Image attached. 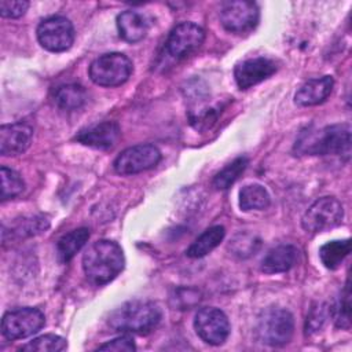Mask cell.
I'll use <instances>...</instances> for the list:
<instances>
[{"label": "cell", "instance_id": "ac0fdd59", "mask_svg": "<svg viewBox=\"0 0 352 352\" xmlns=\"http://www.w3.org/2000/svg\"><path fill=\"white\" fill-rule=\"evenodd\" d=\"M118 34L126 43H138L143 40L148 30V22L143 14L126 10L117 16Z\"/></svg>", "mask_w": 352, "mask_h": 352}, {"label": "cell", "instance_id": "9c48e42d", "mask_svg": "<svg viewBox=\"0 0 352 352\" xmlns=\"http://www.w3.org/2000/svg\"><path fill=\"white\" fill-rule=\"evenodd\" d=\"M258 7L253 1H224L220 7V22L231 33H246L258 23Z\"/></svg>", "mask_w": 352, "mask_h": 352}, {"label": "cell", "instance_id": "cb8c5ba5", "mask_svg": "<svg viewBox=\"0 0 352 352\" xmlns=\"http://www.w3.org/2000/svg\"><path fill=\"white\" fill-rule=\"evenodd\" d=\"M249 161L246 157H238L232 162H230L227 166H224L216 176L213 177V187L216 190H227L230 188L238 179L239 176L245 172Z\"/></svg>", "mask_w": 352, "mask_h": 352}, {"label": "cell", "instance_id": "30bf717a", "mask_svg": "<svg viewBox=\"0 0 352 352\" xmlns=\"http://www.w3.org/2000/svg\"><path fill=\"white\" fill-rule=\"evenodd\" d=\"M161 161V151L154 144H136L125 148L114 160V170L118 175H135L154 168Z\"/></svg>", "mask_w": 352, "mask_h": 352}, {"label": "cell", "instance_id": "4316f807", "mask_svg": "<svg viewBox=\"0 0 352 352\" xmlns=\"http://www.w3.org/2000/svg\"><path fill=\"white\" fill-rule=\"evenodd\" d=\"M1 201L18 197L25 190V183L18 172L7 166H1Z\"/></svg>", "mask_w": 352, "mask_h": 352}, {"label": "cell", "instance_id": "2e32d148", "mask_svg": "<svg viewBox=\"0 0 352 352\" xmlns=\"http://www.w3.org/2000/svg\"><path fill=\"white\" fill-rule=\"evenodd\" d=\"M334 80L331 76H323L305 81L296 92L294 102L298 106H316L323 103L333 91Z\"/></svg>", "mask_w": 352, "mask_h": 352}, {"label": "cell", "instance_id": "6da1fadb", "mask_svg": "<svg viewBox=\"0 0 352 352\" xmlns=\"http://www.w3.org/2000/svg\"><path fill=\"white\" fill-rule=\"evenodd\" d=\"M298 155H341L351 154V125L348 122L327 125L320 129L307 128L294 143Z\"/></svg>", "mask_w": 352, "mask_h": 352}, {"label": "cell", "instance_id": "d4e9b609", "mask_svg": "<svg viewBox=\"0 0 352 352\" xmlns=\"http://www.w3.org/2000/svg\"><path fill=\"white\" fill-rule=\"evenodd\" d=\"M330 315L334 320V324L338 329L348 330L351 327V293L349 282L346 280L344 289L341 290L338 298L330 308Z\"/></svg>", "mask_w": 352, "mask_h": 352}, {"label": "cell", "instance_id": "8992f818", "mask_svg": "<svg viewBox=\"0 0 352 352\" xmlns=\"http://www.w3.org/2000/svg\"><path fill=\"white\" fill-rule=\"evenodd\" d=\"M342 219V204L334 197H322L305 210L301 224L305 231L316 234L340 226Z\"/></svg>", "mask_w": 352, "mask_h": 352}, {"label": "cell", "instance_id": "4dcf8cb0", "mask_svg": "<svg viewBox=\"0 0 352 352\" xmlns=\"http://www.w3.org/2000/svg\"><path fill=\"white\" fill-rule=\"evenodd\" d=\"M98 351H125V352H133L136 351V345L132 340V337H129L128 334H122L114 340L107 341L106 344H102L100 346H98Z\"/></svg>", "mask_w": 352, "mask_h": 352}, {"label": "cell", "instance_id": "7c38bea8", "mask_svg": "<svg viewBox=\"0 0 352 352\" xmlns=\"http://www.w3.org/2000/svg\"><path fill=\"white\" fill-rule=\"evenodd\" d=\"M204 40L205 32L201 26L192 22H182L170 30L165 50L172 58L182 59L197 51Z\"/></svg>", "mask_w": 352, "mask_h": 352}, {"label": "cell", "instance_id": "f546056e", "mask_svg": "<svg viewBox=\"0 0 352 352\" xmlns=\"http://www.w3.org/2000/svg\"><path fill=\"white\" fill-rule=\"evenodd\" d=\"M29 8V1L26 0H1L0 14L4 18H21Z\"/></svg>", "mask_w": 352, "mask_h": 352}, {"label": "cell", "instance_id": "277c9868", "mask_svg": "<svg viewBox=\"0 0 352 352\" xmlns=\"http://www.w3.org/2000/svg\"><path fill=\"white\" fill-rule=\"evenodd\" d=\"M294 333L293 315L279 307L264 309L257 318L256 336L257 340L270 346L286 345Z\"/></svg>", "mask_w": 352, "mask_h": 352}, {"label": "cell", "instance_id": "5b68a950", "mask_svg": "<svg viewBox=\"0 0 352 352\" xmlns=\"http://www.w3.org/2000/svg\"><path fill=\"white\" fill-rule=\"evenodd\" d=\"M132 72V60L121 52L103 54L92 60L88 69L92 82L100 87H118L131 77Z\"/></svg>", "mask_w": 352, "mask_h": 352}, {"label": "cell", "instance_id": "83f0119b", "mask_svg": "<svg viewBox=\"0 0 352 352\" xmlns=\"http://www.w3.org/2000/svg\"><path fill=\"white\" fill-rule=\"evenodd\" d=\"M260 248V239L250 234H238L232 239L230 249L234 252V254L239 257H249L257 252Z\"/></svg>", "mask_w": 352, "mask_h": 352}, {"label": "cell", "instance_id": "ffe728a7", "mask_svg": "<svg viewBox=\"0 0 352 352\" xmlns=\"http://www.w3.org/2000/svg\"><path fill=\"white\" fill-rule=\"evenodd\" d=\"M226 230L223 226H213L205 230L186 250V254L191 258H201L210 253L224 239Z\"/></svg>", "mask_w": 352, "mask_h": 352}, {"label": "cell", "instance_id": "44dd1931", "mask_svg": "<svg viewBox=\"0 0 352 352\" xmlns=\"http://www.w3.org/2000/svg\"><path fill=\"white\" fill-rule=\"evenodd\" d=\"M87 100V91L80 84H65L55 89L54 102L60 110L73 111L80 109Z\"/></svg>", "mask_w": 352, "mask_h": 352}, {"label": "cell", "instance_id": "52a82bcc", "mask_svg": "<svg viewBox=\"0 0 352 352\" xmlns=\"http://www.w3.org/2000/svg\"><path fill=\"white\" fill-rule=\"evenodd\" d=\"M45 324L44 314L32 307L15 308L3 315L1 319V333L10 340H22L36 334Z\"/></svg>", "mask_w": 352, "mask_h": 352}, {"label": "cell", "instance_id": "8fae6325", "mask_svg": "<svg viewBox=\"0 0 352 352\" xmlns=\"http://www.w3.org/2000/svg\"><path fill=\"white\" fill-rule=\"evenodd\" d=\"M198 337L209 345H221L230 336V322L226 314L214 307L201 308L194 318Z\"/></svg>", "mask_w": 352, "mask_h": 352}, {"label": "cell", "instance_id": "9a60e30c", "mask_svg": "<svg viewBox=\"0 0 352 352\" xmlns=\"http://www.w3.org/2000/svg\"><path fill=\"white\" fill-rule=\"evenodd\" d=\"M120 135L121 129L116 121H103L81 129L74 140L94 148L109 150L118 142Z\"/></svg>", "mask_w": 352, "mask_h": 352}, {"label": "cell", "instance_id": "3957f363", "mask_svg": "<svg viewBox=\"0 0 352 352\" xmlns=\"http://www.w3.org/2000/svg\"><path fill=\"white\" fill-rule=\"evenodd\" d=\"M161 320V309L153 301L131 300L116 308L107 320L113 331L148 334Z\"/></svg>", "mask_w": 352, "mask_h": 352}, {"label": "cell", "instance_id": "ba28073f", "mask_svg": "<svg viewBox=\"0 0 352 352\" xmlns=\"http://www.w3.org/2000/svg\"><path fill=\"white\" fill-rule=\"evenodd\" d=\"M37 40L43 48L51 52H63L74 41V28L65 16H50L37 26Z\"/></svg>", "mask_w": 352, "mask_h": 352}, {"label": "cell", "instance_id": "4fadbf2b", "mask_svg": "<svg viewBox=\"0 0 352 352\" xmlns=\"http://www.w3.org/2000/svg\"><path fill=\"white\" fill-rule=\"evenodd\" d=\"M275 60L257 56L239 62L234 69V78L241 89H248L267 78H270L276 72Z\"/></svg>", "mask_w": 352, "mask_h": 352}, {"label": "cell", "instance_id": "f1b7e54d", "mask_svg": "<svg viewBox=\"0 0 352 352\" xmlns=\"http://www.w3.org/2000/svg\"><path fill=\"white\" fill-rule=\"evenodd\" d=\"M329 315H330V309L324 304L320 302L312 307V309L307 316V324H305L307 333H315L320 330Z\"/></svg>", "mask_w": 352, "mask_h": 352}, {"label": "cell", "instance_id": "5bb4252c", "mask_svg": "<svg viewBox=\"0 0 352 352\" xmlns=\"http://www.w3.org/2000/svg\"><path fill=\"white\" fill-rule=\"evenodd\" d=\"M33 138V128L26 122H14L0 128V154L4 157L25 153Z\"/></svg>", "mask_w": 352, "mask_h": 352}, {"label": "cell", "instance_id": "e0dca14e", "mask_svg": "<svg viewBox=\"0 0 352 352\" xmlns=\"http://www.w3.org/2000/svg\"><path fill=\"white\" fill-rule=\"evenodd\" d=\"M298 261V249L293 245H280L271 249L261 260V271L265 274L286 272Z\"/></svg>", "mask_w": 352, "mask_h": 352}, {"label": "cell", "instance_id": "7402d4cb", "mask_svg": "<svg viewBox=\"0 0 352 352\" xmlns=\"http://www.w3.org/2000/svg\"><path fill=\"white\" fill-rule=\"evenodd\" d=\"M271 204L268 191L260 184H246L239 191V206L242 210H263Z\"/></svg>", "mask_w": 352, "mask_h": 352}, {"label": "cell", "instance_id": "484cf974", "mask_svg": "<svg viewBox=\"0 0 352 352\" xmlns=\"http://www.w3.org/2000/svg\"><path fill=\"white\" fill-rule=\"evenodd\" d=\"M66 348H67V342L63 337L55 336V334H44L21 346V351L60 352V351H65Z\"/></svg>", "mask_w": 352, "mask_h": 352}, {"label": "cell", "instance_id": "7a4b0ae2", "mask_svg": "<svg viewBox=\"0 0 352 352\" xmlns=\"http://www.w3.org/2000/svg\"><path fill=\"white\" fill-rule=\"evenodd\" d=\"M125 265L121 246L110 239H99L88 246L82 254V270L87 279L96 286L113 280Z\"/></svg>", "mask_w": 352, "mask_h": 352}, {"label": "cell", "instance_id": "603a6c76", "mask_svg": "<svg viewBox=\"0 0 352 352\" xmlns=\"http://www.w3.org/2000/svg\"><path fill=\"white\" fill-rule=\"evenodd\" d=\"M351 252V241L341 239V241H330L320 246L319 257L322 264L329 270H336L341 265L344 258Z\"/></svg>", "mask_w": 352, "mask_h": 352}, {"label": "cell", "instance_id": "d6986e66", "mask_svg": "<svg viewBox=\"0 0 352 352\" xmlns=\"http://www.w3.org/2000/svg\"><path fill=\"white\" fill-rule=\"evenodd\" d=\"M89 238L88 228H76L65 235H62L56 243V257L59 263H69L77 252L87 243Z\"/></svg>", "mask_w": 352, "mask_h": 352}]
</instances>
